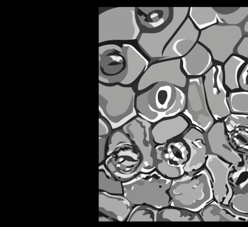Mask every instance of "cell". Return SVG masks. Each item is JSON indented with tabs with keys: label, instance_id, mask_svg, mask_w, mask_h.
Masks as SVG:
<instances>
[{
	"label": "cell",
	"instance_id": "4dcf8cb0",
	"mask_svg": "<svg viewBox=\"0 0 248 227\" xmlns=\"http://www.w3.org/2000/svg\"><path fill=\"white\" fill-rule=\"evenodd\" d=\"M160 210L147 205L132 207L126 222H158Z\"/></svg>",
	"mask_w": 248,
	"mask_h": 227
},
{
	"label": "cell",
	"instance_id": "30bf717a",
	"mask_svg": "<svg viewBox=\"0 0 248 227\" xmlns=\"http://www.w3.org/2000/svg\"><path fill=\"white\" fill-rule=\"evenodd\" d=\"M188 80L182 71L181 59L159 61L149 65L134 87L137 94L160 82L169 83L186 91Z\"/></svg>",
	"mask_w": 248,
	"mask_h": 227
},
{
	"label": "cell",
	"instance_id": "83f0119b",
	"mask_svg": "<svg viewBox=\"0 0 248 227\" xmlns=\"http://www.w3.org/2000/svg\"><path fill=\"white\" fill-rule=\"evenodd\" d=\"M219 24L240 26L248 18V7H214Z\"/></svg>",
	"mask_w": 248,
	"mask_h": 227
},
{
	"label": "cell",
	"instance_id": "60d3db41",
	"mask_svg": "<svg viewBox=\"0 0 248 227\" xmlns=\"http://www.w3.org/2000/svg\"><path fill=\"white\" fill-rule=\"evenodd\" d=\"M241 27L244 35H248V18L247 20L245 21L243 25H242Z\"/></svg>",
	"mask_w": 248,
	"mask_h": 227
},
{
	"label": "cell",
	"instance_id": "44dd1931",
	"mask_svg": "<svg viewBox=\"0 0 248 227\" xmlns=\"http://www.w3.org/2000/svg\"><path fill=\"white\" fill-rule=\"evenodd\" d=\"M191 125L184 115L163 119L152 125V136L156 145H164L180 138Z\"/></svg>",
	"mask_w": 248,
	"mask_h": 227
},
{
	"label": "cell",
	"instance_id": "9a60e30c",
	"mask_svg": "<svg viewBox=\"0 0 248 227\" xmlns=\"http://www.w3.org/2000/svg\"><path fill=\"white\" fill-rule=\"evenodd\" d=\"M104 164L117 180L125 182L141 172L143 158L136 147L126 146L107 156Z\"/></svg>",
	"mask_w": 248,
	"mask_h": 227
},
{
	"label": "cell",
	"instance_id": "e575fe53",
	"mask_svg": "<svg viewBox=\"0 0 248 227\" xmlns=\"http://www.w3.org/2000/svg\"><path fill=\"white\" fill-rule=\"evenodd\" d=\"M231 144L241 152L248 154V131L238 130L228 134Z\"/></svg>",
	"mask_w": 248,
	"mask_h": 227
},
{
	"label": "cell",
	"instance_id": "ab89813d",
	"mask_svg": "<svg viewBox=\"0 0 248 227\" xmlns=\"http://www.w3.org/2000/svg\"><path fill=\"white\" fill-rule=\"evenodd\" d=\"M98 221H99L100 222H114L115 221L111 217L107 216V215L104 214L103 213L100 212Z\"/></svg>",
	"mask_w": 248,
	"mask_h": 227
},
{
	"label": "cell",
	"instance_id": "8992f818",
	"mask_svg": "<svg viewBox=\"0 0 248 227\" xmlns=\"http://www.w3.org/2000/svg\"><path fill=\"white\" fill-rule=\"evenodd\" d=\"M240 26L218 24L200 32L199 43L206 47L216 64L223 65L244 36Z\"/></svg>",
	"mask_w": 248,
	"mask_h": 227
},
{
	"label": "cell",
	"instance_id": "7a4b0ae2",
	"mask_svg": "<svg viewBox=\"0 0 248 227\" xmlns=\"http://www.w3.org/2000/svg\"><path fill=\"white\" fill-rule=\"evenodd\" d=\"M169 193L170 206L193 212L199 213L214 200L211 176L205 167L173 179Z\"/></svg>",
	"mask_w": 248,
	"mask_h": 227
},
{
	"label": "cell",
	"instance_id": "603a6c76",
	"mask_svg": "<svg viewBox=\"0 0 248 227\" xmlns=\"http://www.w3.org/2000/svg\"><path fill=\"white\" fill-rule=\"evenodd\" d=\"M122 49L127 61L128 73L121 85L134 86L151 64V61L136 45L123 43Z\"/></svg>",
	"mask_w": 248,
	"mask_h": 227
},
{
	"label": "cell",
	"instance_id": "8d00e7d4",
	"mask_svg": "<svg viewBox=\"0 0 248 227\" xmlns=\"http://www.w3.org/2000/svg\"><path fill=\"white\" fill-rule=\"evenodd\" d=\"M238 84L240 91L248 92V61L239 72Z\"/></svg>",
	"mask_w": 248,
	"mask_h": 227
},
{
	"label": "cell",
	"instance_id": "f35d334b",
	"mask_svg": "<svg viewBox=\"0 0 248 227\" xmlns=\"http://www.w3.org/2000/svg\"><path fill=\"white\" fill-rule=\"evenodd\" d=\"M108 138L98 137V146H99V165L104 163L106 159L107 143Z\"/></svg>",
	"mask_w": 248,
	"mask_h": 227
},
{
	"label": "cell",
	"instance_id": "836d02e7",
	"mask_svg": "<svg viewBox=\"0 0 248 227\" xmlns=\"http://www.w3.org/2000/svg\"><path fill=\"white\" fill-rule=\"evenodd\" d=\"M224 121L228 134L238 130L248 131V114L232 113Z\"/></svg>",
	"mask_w": 248,
	"mask_h": 227
},
{
	"label": "cell",
	"instance_id": "f546056e",
	"mask_svg": "<svg viewBox=\"0 0 248 227\" xmlns=\"http://www.w3.org/2000/svg\"><path fill=\"white\" fill-rule=\"evenodd\" d=\"M232 188L229 207L238 214L248 216V181Z\"/></svg>",
	"mask_w": 248,
	"mask_h": 227
},
{
	"label": "cell",
	"instance_id": "cb8c5ba5",
	"mask_svg": "<svg viewBox=\"0 0 248 227\" xmlns=\"http://www.w3.org/2000/svg\"><path fill=\"white\" fill-rule=\"evenodd\" d=\"M202 222H248V216L233 211L229 206L216 200L208 204L199 212Z\"/></svg>",
	"mask_w": 248,
	"mask_h": 227
},
{
	"label": "cell",
	"instance_id": "d590c367",
	"mask_svg": "<svg viewBox=\"0 0 248 227\" xmlns=\"http://www.w3.org/2000/svg\"><path fill=\"white\" fill-rule=\"evenodd\" d=\"M98 137H103V138H109V136L113 131L111 125L102 116H99V122H98Z\"/></svg>",
	"mask_w": 248,
	"mask_h": 227
},
{
	"label": "cell",
	"instance_id": "d4e9b609",
	"mask_svg": "<svg viewBox=\"0 0 248 227\" xmlns=\"http://www.w3.org/2000/svg\"><path fill=\"white\" fill-rule=\"evenodd\" d=\"M247 61L245 58L235 53L222 65L224 84L230 92L240 91L238 76Z\"/></svg>",
	"mask_w": 248,
	"mask_h": 227
},
{
	"label": "cell",
	"instance_id": "4316f807",
	"mask_svg": "<svg viewBox=\"0 0 248 227\" xmlns=\"http://www.w3.org/2000/svg\"><path fill=\"white\" fill-rule=\"evenodd\" d=\"M158 222H202L199 213L169 206L160 210Z\"/></svg>",
	"mask_w": 248,
	"mask_h": 227
},
{
	"label": "cell",
	"instance_id": "b9f144b4",
	"mask_svg": "<svg viewBox=\"0 0 248 227\" xmlns=\"http://www.w3.org/2000/svg\"><path fill=\"white\" fill-rule=\"evenodd\" d=\"M246 162H247V163H248V155H247V156Z\"/></svg>",
	"mask_w": 248,
	"mask_h": 227
},
{
	"label": "cell",
	"instance_id": "ba28073f",
	"mask_svg": "<svg viewBox=\"0 0 248 227\" xmlns=\"http://www.w3.org/2000/svg\"><path fill=\"white\" fill-rule=\"evenodd\" d=\"M189 156L187 146L181 137L155 147V170L171 180L186 174L185 167Z\"/></svg>",
	"mask_w": 248,
	"mask_h": 227
},
{
	"label": "cell",
	"instance_id": "5b68a950",
	"mask_svg": "<svg viewBox=\"0 0 248 227\" xmlns=\"http://www.w3.org/2000/svg\"><path fill=\"white\" fill-rule=\"evenodd\" d=\"M136 7L111 8L98 16L99 44L111 42H136L140 35Z\"/></svg>",
	"mask_w": 248,
	"mask_h": 227
},
{
	"label": "cell",
	"instance_id": "3957f363",
	"mask_svg": "<svg viewBox=\"0 0 248 227\" xmlns=\"http://www.w3.org/2000/svg\"><path fill=\"white\" fill-rule=\"evenodd\" d=\"M137 94L134 86L98 83L100 116L110 124L113 131L122 128L138 116Z\"/></svg>",
	"mask_w": 248,
	"mask_h": 227
},
{
	"label": "cell",
	"instance_id": "2e32d148",
	"mask_svg": "<svg viewBox=\"0 0 248 227\" xmlns=\"http://www.w3.org/2000/svg\"><path fill=\"white\" fill-rule=\"evenodd\" d=\"M204 167L211 176L214 200L229 206L233 195V188L230 182L233 165L218 156L208 154Z\"/></svg>",
	"mask_w": 248,
	"mask_h": 227
},
{
	"label": "cell",
	"instance_id": "7c38bea8",
	"mask_svg": "<svg viewBox=\"0 0 248 227\" xmlns=\"http://www.w3.org/2000/svg\"><path fill=\"white\" fill-rule=\"evenodd\" d=\"M205 97L215 121L224 120L232 113L228 96L230 91L225 86L222 65L216 64L203 77Z\"/></svg>",
	"mask_w": 248,
	"mask_h": 227
},
{
	"label": "cell",
	"instance_id": "9c48e42d",
	"mask_svg": "<svg viewBox=\"0 0 248 227\" xmlns=\"http://www.w3.org/2000/svg\"><path fill=\"white\" fill-rule=\"evenodd\" d=\"M186 94V107L182 114L191 125L206 133L216 121L208 107L203 77L188 78Z\"/></svg>",
	"mask_w": 248,
	"mask_h": 227
},
{
	"label": "cell",
	"instance_id": "74e56055",
	"mask_svg": "<svg viewBox=\"0 0 248 227\" xmlns=\"http://www.w3.org/2000/svg\"><path fill=\"white\" fill-rule=\"evenodd\" d=\"M235 53L248 61V35H244L235 50Z\"/></svg>",
	"mask_w": 248,
	"mask_h": 227
},
{
	"label": "cell",
	"instance_id": "d6986e66",
	"mask_svg": "<svg viewBox=\"0 0 248 227\" xmlns=\"http://www.w3.org/2000/svg\"><path fill=\"white\" fill-rule=\"evenodd\" d=\"M137 21L141 32L155 33L172 21L173 7H136Z\"/></svg>",
	"mask_w": 248,
	"mask_h": 227
},
{
	"label": "cell",
	"instance_id": "ac0fdd59",
	"mask_svg": "<svg viewBox=\"0 0 248 227\" xmlns=\"http://www.w3.org/2000/svg\"><path fill=\"white\" fill-rule=\"evenodd\" d=\"M181 138L189 151V156L185 167V173L192 174L203 169L208 155L205 133L191 125Z\"/></svg>",
	"mask_w": 248,
	"mask_h": 227
},
{
	"label": "cell",
	"instance_id": "d6a6232c",
	"mask_svg": "<svg viewBox=\"0 0 248 227\" xmlns=\"http://www.w3.org/2000/svg\"><path fill=\"white\" fill-rule=\"evenodd\" d=\"M228 99L231 113L248 114V92H230Z\"/></svg>",
	"mask_w": 248,
	"mask_h": 227
},
{
	"label": "cell",
	"instance_id": "484cf974",
	"mask_svg": "<svg viewBox=\"0 0 248 227\" xmlns=\"http://www.w3.org/2000/svg\"><path fill=\"white\" fill-rule=\"evenodd\" d=\"M188 18L200 31L219 24L214 7H189Z\"/></svg>",
	"mask_w": 248,
	"mask_h": 227
},
{
	"label": "cell",
	"instance_id": "ffe728a7",
	"mask_svg": "<svg viewBox=\"0 0 248 227\" xmlns=\"http://www.w3.org/2000/svg\"><path fill=\"white\" fill-rule=\"evenodd\" d=\"M181 63L188 78L203 77L216 64L209 50L199 43L181 58Z\"/></svg>",
	"mask_w": 248,
	"mask_h": 227
},
{
	"label": "cell",
	"instance_id": "6da1fadb",
	"mask_svg": "<svg viewBox=\"0 0 248 227\" xmlns=\"http://www.w3.org/2000/svg\"><path fill=\"white\" fill-rule=\"evenodd\" d=\"M186 104V91L171 84L160 82L137 94L138 116L151 124L182 114Z\"/></svg>",
	"mask_w": 248,
	"mask_h": 227
},
{
	"label": "cell",
	"instance_id": "277c9868",
	"mask_svg": "<svg viewBox=\"0 0 248 227\" xmlns=\"http://www.w3.org/2000/svg\"><path fill=\"white\" fill-rule=\"evenodd\" d=\"M172 180L156 170L140 172L127 182H123V195L135 205H147L161 210L170 206L169 195Z\"/></svg>",
	"mask_w": 248,
	"mask_h": 227
},
{
	"label": "cell",
	"instance_id": "52a82bcc",
	"mask_svg": "<svg viewBox=\"0 0 248 227\" xmlns=\"http://www.w3.org/2000/svg\"><path fill=\"white\" fill-rule=\"evenodd\" d=\"M188 11L189 7H173L172 21L165 29L155 33L140 32L135 44L151 64L161 60L166 46L188 18Z\"/></svg>",
	"mask_w": 248,
	"mask_h": 227
},
{
	"label": "cell",
	"instance_id": "4fadbf2b",
	"mask_svg": "<svg viewBox=\"0 0 248 227\" xmlns=\"http://www.w3.org/2000/svg\"><path fill=\"white\" fill-rule=\"evenodd\" d=\"M153 124L138 116L121 128L127 134L142 156L141 172L149 173L155 170V145L152 136Z\"/></svg>",
	"mask_w": 248,
	"mask_h": 227
},
{
	"label": "cell",
	"instance_id": "8fae6325",
	"mask_svg": "<svg viewBox=\"0 0 248 227\" xmlns=\"http://www.w3.org/2000/svg\"><path fill=\"white\" fill-rule=\"evenodd\" d=\"M128 66L122 46L114 43L100 45L98 49V80L105 85L122 84Z\"/></svg>",
	"mask_w": 248,
	"mask_h": 227
},
{
	"label": "cell",
	"instance_id": "1f68e13d",
	"mask_svg": "<svg viewBox=\"0 0 248 227\" xmlns=\"http://www.w3.org/2000/svg\"><path fill=\"white\" fill-rule=\"evenodd\" d=\"M126 146L136 147L127 134L122 128L112 131L107 143L106 157L110 155L118 148Z\"/></svg>",
	"mask_w": 248,
	"mask_h": 227
},
{
	"label": "cell",
	"instance_id": "f1b7e54d",
	"mask_svg": "<svg viewBox=\"0 0 248 227\" xmlns=\"http://www.w3.org/2000/svg\"><path fill=\"white\" fill-rule=\"evenodd\" d=\"M99 191L114 195H123V182L117 180L104 164L99 165Z\"/></svg>",
	"mask_w": 248,
	"mask_h": 227
},
{
	"label": "cell",
	"instance_id": "e0dca14e",
	"mask_svg": "<svg viewBox=\"0 0 248 227\" xmlns=\"http://www.w3.org/2000/svg\"><path fill=\"white\" fill-rule=\"evenodd\" d=\"M200 32L189 18L186 19L166 46L160 61L184 57L199 43Z\"/></svg>",
	"mask_w": 248,
	"mask_h": 227
},
{
	"label": "cell",
	"instance_id": "7402d4cb",
	"mask_svg": "<svg viewBox=\"0 0 248 227\" xmlns=\"http://www.w3.org/2000/svg\"><path fill=\"white\" fill-rule=\"evenodd\" d=\"M134 205L123 195L98 192L99 212L111 217L115 221L124 222L127 220Z\"/></svg>",
	"mask_w": 248,
	"mask_h": 227
},
{
	"label": "cell",
	"instance_id": "5bb4252c",
	"mask_svg": "<svg viewBox=\"0 0 248 227\" xmlns=\"http://www.w3.org/2000/svg\"><path fill=\"white\" fill-rule=\"evenodd\" d=\"M208 154L218 156L238 169L246 162L247 154L236 150L231 144L224 120L216 121L205 133Z\"/></svg>",
	"mask_w": 248,
	"mask_h": 227
}]
</instances>
